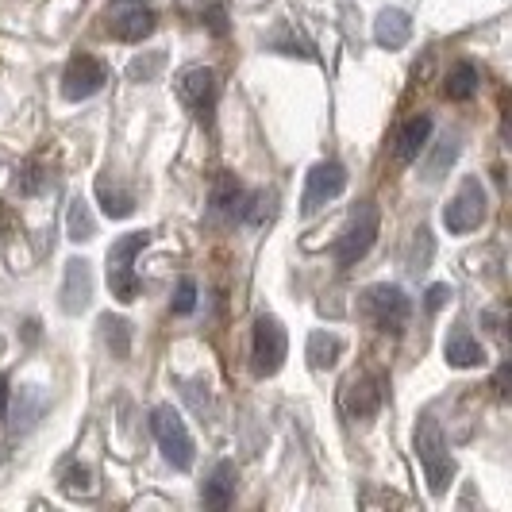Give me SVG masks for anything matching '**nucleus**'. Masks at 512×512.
Listing matches in <instances>:
<instances>
[{
    "label": "nucleus",
    "mask_w": 512,
    "mask_h": 512,
    "mask_svg": "<svg viewBox=\"0 0 512 512\" xmlns=\"http://www.w3.org/2000/svg\"><path fill=\"white\" fill-rule=\"evenodd\" d=\"M416 459L424 466V474H428V486L436 497L447 493L451 486V478H455V459H451V451H447V439H443V428H439V420L432 412H424L420 416V424H416Z\"/></svg>",
    "instance_id": "nucleus-1"
},
{
    "label": "nucleus",
    "mask_w": 512,
    "mask_h": 512,
    "mask_svg": "<svg viewBox=\"0 0 512 512\" xmlns=\"http://www.w3.org/2000/svg\"><path fill=\"white\" fill-rule=\"evenodd\" d=\"M378 228H382L378 205H374V201H359V208L351 212L347 228H343L339 243H335L339 266H355V262H362V258L370 255V247H374V239H378Z\"/></svg>",
    "instance_id": "nucleus-2"
},
{
    "label": "nucleus",
    "mask_w": 512,
    "mask_h": 512,
    "mask_svg": "<svg viewBox=\"0 0 512 512\" xmlns=\"http://www.w3.org/2000/svg\"><path fill=\"white\" fill-rule=\"evenodd\" d=\"M147 239H151L147 231H131L124 239H116L112 251H108V289H112V297L124 301V305H131V301L139 297V278H135L131 262L147 247Z\"/></svg>",
    "instance_id": "nucleus-3"
},
{
    "label": "nucleus",
    "mask_w": 512,
    "mask_h": 512,
    "mask_svg": "<svg viewBox=\"0 0 512 512\" xmlns=\"http://www.w3.org/2000/svg\"><path fill=\"white\" fill-rule=\"evenodd\" d=\"M359 312L378 328V332H401V328L409 324L412 305L397 285H370V289L362 293Z\"/></svg>",
    "instance_id": "nucleus-4"
},
{
    "label": "nucleus",
    "mask_w": 512,
    "mask_h": 512,
    "mask_svg": "<svg viewBox=\"0 0 512 512\" xmlns=\"http://www.w3.org/2000/svg\"><path fill=\"white\" fill-rule=\"evenodd\" d=\"M151 432L174 470H189V466H193V436H189V428H185V420H181L178 409L158 405V409L151 412Z\"/></svg>",
    "instance_id": "nucleus-5"
},
{
    "label": "nucleus",
    "mask_w": 512,
    "mask_h": 512,
    "mask_svg": "<svg viewBox=\"0 0 512 512\" xmlns=\"http://www.w3.org/2000/svg\"><path fill=\"white\" fill-rule=\"evenodd\" d=\"M486 220V189L482 181H462V189L451 197V205L443 208V228L451 235H466Z\"/></svg>",
    "instance_id": "nucleus-6"
},
{
    "label": "nucleus",
    "mask_w": 512,
    "mask_h": 512,
    "mask_svg": "<svg viewBox=\"0 0 512 512\" xmlns=\"http://www.w3.org/2000/svg\"><path fill=\"white\" fill-rule=\"evenodd\" d=\"M285 355H289V339H285V328L274 320V316H258L255 320V347H251V359H255V374L258 378H270L282 370Z\"/></svg>",
    "instance_id": "nucleus-7"
},
{
    "label": "nucleus",
    "mask_w": 512,
    "mask_h": 512,
    "mask_svg": "<svg viewBox=\"0 0 512 512\" xmlns=\"http://www.w3.org/2000/svg\"><path fill=\"white\" fill-rule=\"evenodd\" d=\"M108 31L120 43H143L154 31V12L139 0H112L108 8Z\"/></svg>",
    "instance_id": "nucleus-8"
},
{
    "label": "nucleus",
    "mask_w": 512,
    "mask_h": 512,
    "mask_svg": "<svg viewBox=\"0 0 512 512\" xmlns=\"http://www.w3.org/2000/svg\"><path fill=\"white\" fill-rule=\"evenodd\" d=\"M104 81H108V70H104L101 62L93 54H77L74 62L66 66V74H62V97L74 104L89 101V97L101 93Z\"/></svg>",
    "instance_id": "nucleus-9"
},
{
    "label": "nucleus",
    "mask_w": 512,
    "mask_h": 512,
    "mask_svg": "<svg viewBox=\"0 0 512 512\" xmlns=\"http://www.w3.org/2000/svg\"><path fill=\"white\" fill-rule=\"evenodd\" d=\"M343 189H347V170H343L339 162H316V166L308 170L301 208H305V212H316V208H324L328 201H335Z\"/></svg>",
    "instance_id": "nucleus-10"
},
{
    "label": "nucleus",
    "mask_w": 512,
    "mask_h": 512,
    "mask_svg": "<svg viewBox=\"0 0 512 512\" xmlns=\"http://www.w3.org/2000/svg\"><path fill=\"white\" fill-rule=\"evenodd\" d=\"M382 401H385L382 378H374V374H359V378H351L347 389H343V409H347V416H355V420L378 416Z\"/></svg>",
    "instance_id": "nucleus-11"
},
{
    "label": "nucleus",
    "mask_w": 512,
    "mask_h": 512,
    "mask_svg": "<svg viewBox=\"0 0 512 512\" xmlns=\"http://www.w3.org/2000/svg\"><path fill=\"white\" fill-rule=\"evenodd\" d=\"M216 93H220V81H216V74L205 70V66L185 70L178 81V97L189 112H208V108L216 104Z\"/></svg>",
    "instance_id": "nucleus-12"
},
{
    "label": "nucleus",
    "mask_w": 512,
    "mask_h": 512,
    "mask_svg": "<svg viewBox=\"0 0 512 512\" xmlns=\"http://www.w3.org/2000/svg\"><path fill=\"white\" fill-rule=\"evenodd\" d=\"M93 301V274H89V262L70 258L66 262V285H62V308L66 312H81Z\"/></svg>",
    "instance_id": "nucleus-13"
},
{
    "label": "nucleus",
    "mask_w": 512,
    "mask_h": 512,
    "mask_svg": "<svg viewBox=\"0 0 512 512\" xmlns=\"http://www.w3.org/2000/svg\"><path fill=\"white\" fill-rule=\"evenodd\" d=\"M409 39H412L409 12H401V8H385L382 16L374 20V43L385 47V51H397V47H405Z\"/></svg>",
    "instance_id": "nucleus-14"
},
{
    "label": "nucleus",
    "mask_w": 512,
    "mask_h": 512,
    "mask_svg": "<svg viewBox=\"0 0 512 512\" xmlns=\"http://www.w3.org/2000/svg\"><path fill=\"white\" fill-rule=\"evenodd\" d=\"M443 355H447V362H451V366H459V370L482 366V359H486L482 343H478L474 335L466 332V328H455V332L447 335V343H443Z\"/></svg>",
    "instance_id": "nucleus-15"
},
{
    "label": "nucleus",
    "mask_w": 512,
    "mask_h": 512,
    "mask_svg": "<svg viewBox=\"0 0 512 512\" xmlns=\"http://www.w3.org/2000/svg\"><path fill=\"white\" fill-rule=\"evenodd\" d=\"M235 501V462H216L212 478L205 482V505L224 512Z\"/></svg>",
    "instance_id": "nucleus-16"
},
{
    "label": "nucleus",
    "mask_w": 512,
    "mask_h": 512,
    "mask_svg": "<svg viewBox=\"0 0 512 512\" xmlns=\"http://www.w3.org/2000/svg\"><path fill=\"white\" fill-rule=\"evenodd\" d=\"M428 135H432V120H428V116H412L409 124L397 131V158H401V162L420 158L424 143H428Z\"/></svg>",
    "instance_id": "nucleus-17"
},
{
    "label": "nucleus",
    "mask_w": 512,
    "mask_h": 512,
    "mask_svg": "<svg viewBox=\"0 0 512 512\" xmlns=\"http://www.w3.org/2000/svg\"><path fill=\"white\" fill-rule=\"evenodd\" d=\"M212 212L228 216V220L243 216V185L235 181V174H220L216 189H212Z\"/></svg>",
    "instance_id": "nucleus-18"
},
{
    "label": "nucleus",
    "mask_w": 512,
    "mask_h": 512,
    "mask_svg": "<svg viewBox=\"0 0 512 512\" xmlns=\"http://www.w3.org/2000/svg\"><path fill=\"white\" fill-rule=\"evenodd\" d=\"M308 362H312V370H328L335 366V359L343 355V339L332 332H312L308 335Z\"/></svg>",
    "instance_id": "nucleus-19"
},
{
    "label": "nucleus",
    "mask_w": 512,
    "mask_h": 512,
    "mask_svg": "<svg viewBox=\"0 0 512 512\" xmlns=\"http://www.w3.org/2000/svg\"><path fill=\"white\" fill-rule=\"evenodd\" d=\"M478 85H482V74H478V66H470V62H459V66L447 74V85H443V93H447V101H470V97L478 93Z\"/></svg>",
    "instance_id": "nucleus-20"
},
{
    "label": "nucleus",
    "mask_w": 512,
    "mask_h": 512,
    "mask_svg": "<svg viewBox=\"0 0 512 512\" xmlns=\"http://www.w3.org/2000/svg\"><path fill=\"white\" fill-rule=\"evenodd\" d=\"M97 197H101L104 205V216H112V220H128L131 212H135V201H131L128 193H120V189H108V178L97 181Z\"/></svg>",
    "instance_id": "nucleus-21"
},
{
    "label": "nucleus",
    "mask_w": 512,
    "mask_h": 512,
    "mask_svg": "<svg viewBox=\"0 0 512 512\" xmlns=\"http://www.w3.org/2000/svg\"><path fill=\"white\" fill-rule=\"evenodd\" d=\"M101 328H104V339H108V347H112V355H116V359H128V335H131L128 320L104 316Z\"/></svg>",
    "instance_id": "nucleus-22"
},
{
    "label": "nucleus",
    "mask_w": 512,
    "mask_h": 512,
    "mask_svg": "<svg viewBox=\"0 0 512 512\" xmlns=\"http://www.w3.org/2000/svg\"><path fill=\"white\" fill-rule=\"evenodd\" d=\"M66 224H70V239H74V243H85V239H93V235H97L93 216H89V205H85V201H74V205H70V220H66Z\"/></svg>",
    "instance_id": "nucleus-23"
},
{
    "label": "nucleus",
    "mask_w": 512,
    "mask_h": 512,
    "mask_svg": "<svg viewBox=\"0 0 512 512\" xmlns=\"http://www.w3.org/2000/svg\"><path fill=\"white\" fill-rule=\"evenodd\" d=\"M455 154H459V135L439 139V154L432 158V166H428V181L443 178V166H447V162H455Z\"/></svg>",
    "instance_id": "nucleus-24"
},
{
    "label": "nucleus",
    "mask_w": 512,
    "mask_h": 512,
    "mask_svg": "<svg viewBox=\"0 0 512 512\" xmlns=\"http://www.w3.org/2000/svg\"><path fill=\"white\" fill-rule=\"evenodd\" d=\"M193 305H197V282H193V278H181L178 297H174V312L185 316V312H193Z\"/></svg>",
    "instance_id": "nucleus-25"
},
{
    "label": "nucleus",
    "mask_w": 512,
    "mask_h": 512,
    "mask_svg": "<svg viewBox=\"0 0 512 512\" xmlns=\"http://www.w3.org/2000/svg\"><path fill=\"white\" fill-rule=\"evenodd\" d=\"M162 62H166L162 54H151V58H135L128 74L135 77V81H151V77L158 74V70H162Z\"/></svg>",
    "instance_id": "nucleus-26"
},
{
    "label": "nucleus",
    "mask_w": 512,
    "mask_h": 512,
    "mask_svg": "<svg viewBox=\"0 0 512 512\" xmlns=\"http://www.w3.org/2000/svg\"><path fill=\"white\" fill-rule=\"evenodd\" d=\"M447 297H451V285H432L428 289V312H439L447 305Z\"/></svg>",
    "instance_id": "nucleus-27"
},
{
    "label": "nucleus",
    "mask_w": 512,
    "mask_h": 512,
    "mask_svg": "<svg viewBox=\"0 0 512 512\" xmlns=\"http://www.w3.org/2000/svg\"><path fill=\"white\" fill-rule=\"evenodd\" d=\"M4 412H8V382L0 378V416H4Z\"/></svg>",
    "instance_id": "nucleus-28"
}]
</instances>
